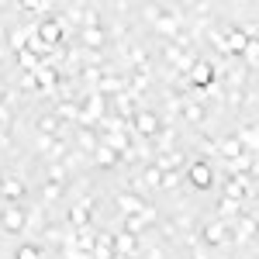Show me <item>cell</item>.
I'll use <instances>...</instances> for the list:
<instances>
[{
	"instance_id": "1",
	"label": "cell",
	"mask_w": 259,
	"mask_h": 259,
	"mask_svg": "<svg viewBox=\"0 0 259 259\" xmlns=\"http://www.w3.org/2000/svg\"><path fill=\"white\" fill-rule=\"evenodd\" d=\"M214 80H218V66L211 59H197L183 80V90H207V87H214Z\"/></svg>"
},
{
	"instance_id": "2",
	"label": "cell",
	"mask_w": 259,
	"mask_h": 259,
	"mask_svg": "<svg viewBox=\"0 0 259 259\" xmlns=\"http://www.w3.org/2000/svg\"><path fill=\"white\" fill-rule=\"evenodd\" d=\"M35 38L45 41L49 49H62L66 45V24H62V18H41L38 28H35Z\"/></svg>"
},
{
	"instance_id": "3",
	"label": "cell",
	"mask_w": 259,
	"mask_h": 259,
	"mask_svg": "<svg viewBox=\"0 0 259 259\" xmlns=\"http://www.w3.org/2000/svg\"><path fill=\"white\" fill-rule=\"evenodd\" d=\"M0 228H4V235H21L28 228V211L21 204H7L0 211Z\"/></svg>"
},
{
	"instance_id": "4",
	"label": "cell",
	"mask_w": 259,
	"mask_h": 259,
	"mask_svg": "<svg viewBox=\"0 0 259 259\" xmlns=\"http://www.w3.org/2000/svg\"><path fill=\"white\" fill-rule=\"evenodd\" d=\"M159 128H162V118L152 114V111H139V114L132 118V135H135V139H156Z\"/></svg>"
},
{
	"instance_id": "5",
	"label": "cell",
	"mask_w": 259,
	"mask_h": 259,
	"mask_svg": "<svg viewBox=\"0 0 259 259\" xmlns=\"http://www.w3.org/2000/svg\"><path fill=\"white\" fill-rule=\"evenodd\" d=\"M152 166L159 173H180V169H187V152L183 149H166V152H159L152 159Z\"/></svg>"
},
{
	"instance_id": "6",
	"label": "cell",
	"mask_w": 259,
	"mask_h": 259,
	"mask_svg": "<svg viewBox=\"0 0 259 259\" xmlns=\"http://www.w3.org/2000/svg\"><path fill=\"white\" fill-rule=\"evenodd\" d=\"M187 183L194 187V190H211V183H214V173H211V166L207 162H187Z\"/></svg>"
},
{
	"instance_id": "7",
	"label": "cell",
	"mask_w": 259,
	"mask_h": 259,
	"mask_svg": "<svg viewBox=\"0 0 259 259\" xmlns=\"http://www.w3.org/2000/svg\"><path fill=\"white\" fill-rule=\"evenodd\" d=\"M200 242H204V245H232V228H228V221H211V225H204Z\"/></svg>"
},
{
	"instance_id": "8",
	"label": "cell",
	"mask_w": 259,
	"mask_h": 259,
	"mask_svg": "<svg viewBox=\"0 0 259 259\" xmlns=\"http://www.w3.org/2000/svg\"><path fill=\"white\" fill-rule=\"evenodd\" d=\"M90 214H94V197H80L69 207L66 221H69V228H87L90 225Z\"/></svg>"
},
{
	"instance_id": "9",
	"label": "cell",
	"mask_w": 259,
	"mask_h": 259,
	"mask_svg": "<svg viewBox=\"0 0 259 259\" xmlns=\"http://www.w3.org/2000/svg\"><path fill=\"white\" fill-rule=\"evenodd\" d=\"M24 197V180L21 177H4L0 180V200L4 204H18Z\"/></svg>"
},
{
	"instance_id": "10",
	"label": "cell",
	"mask_w": 259,
	"mask_h": 259,
	"mask_svg": "<svg viewBox=\"0 0 259 259\" xmlns=\"http://www.w3.org/2000/svg\"><path fill=\"white\" fill-rule=\"evenodd\" d=\"M104 45H107V31H104V28H80V49L100 52Z\"/></svg>"
},
{
	"instance_id": "11",
	"label": "cell",
	"mask_w": 259,
	"mask_h": 259,
	"mask_svg": "<svg viewBox=\"0 0 259 259\" xmlns=\"http://www.w3.org/2000/svg\"><path fill=\"white\" fill-rule=\"evenodd\" d=\"M180 121H190L194 128H200L204 121H207V107L204 104H197V100H183V107H180Z\"/></svg>"
},
{
	"instance_id": "12",
	"label": "cell",
	"mask_w": 259,
	"mask_h": 259,
	"mask_svg": "<svg viewBox=\"0 0 259 259\" xmlns=\"http://www.w3.org/2000/svg\"><path fill=\"white\" fill-rule=\"evenodd\" d=\"M114 204H118L121 214H142V207H145V200L139 194H132V190H121L118 197H114Z\"/></svg>"
},
{
	"instance_id": "13",
	"label": "cell",
	"mask_w": 259,
	"mask_h": 259,
	"mask_svg": "<svg viewBox=\"0 0 259 259\" xmlns=\"http://www.w3.org/2000/svg\"><path fill=\"white\" fill-rule=\"evenodd\" d=\"M114 107H118V118L132 121L139 114V97H132L128 90H124V94H114Z\"/></svg>"
},
{
	"instance_id": "14",
	"label": "cell",
	"mask_w": 259,
	"mask_h": 259,
	"mask_svg": "<svg viewBox=\"0 0 259 259\" xmlns=\"http://www.w3.org/2000/svg\"><path fill=\"white\" fill-rule=\"evenodd\" d=\"M225 45H228V56H242L249 45V35L242 28H232V31H225Z\"/></svg>"
},
{
	"instance_id": "15",
	"label": "cell",
	"mask_w": 259,
	"mask_h": 259,
	"mask_svg": "<svg viewBox=\"0 0 259 259\" xmlns=\"http://www.w3.org/2000/svg\"><path fill=\"white\" fill-rule=\"evenodd\" d=\"M214 156H221V159L228 162V159H239V156H245V149L239 145V139L235 135H228V139H218V152Z\"/></svg>"
},
{
	"instance_id": "16",
	"label": "cell",
	"mask_w": 259,
	"mask_h": 259,
	"mask_svg": "<svg viewBox=\"0 0 259 259\" xmlns=\"http://www.w3.org/2000/svg\"><path fill=\"white\" fill-rule=\"evenodd\" d=\"M90 159H94V166H100V169H114V166L121 162V156L114 152V149H107V145H97V152H94Z\"/></svg>"
},
{
	"instance_id": "17",
	"label": "cell",
	"mask_w": 259,
	"mask_h": 259,
	"mask_svg": "<svg viewBox=\"0 0 259 259\" xmlns=\"http://www.w3.org/2000/svg\"><path fill=\"white\" fill-rule=\"evenodd\" d=\"M52 114L59 121H80V100H59Z\"/></svg>"
},
{
	"instance_id": "18",
	"label": "cell",
	"mask_w": 259,
	"mask_h": 259,
	"mask_svg": "<svg viewBox=\"0 0 259 259\" xmlns=\"http://www.w3.org/2000/svg\"><path fill=\"white\" fill-rule=\"evenodd\" d=\"M97 145H100L97 128H80V152H83V156H94Z\"/></svg>"
},
{
	"instance_id": "19",
	"label": "cell",
	"mask_w": 259,
	"mask_h": 259,
	"mask_svg": "<svg viewBox=\"0 0 259 259\" xmlns=\"http://www.w3.org/2000/svg\"><path fill=\"white\" fill-rule=\"evenodd\" d=\"M235 139H239V145L245 149V152H252V149H256V121H245Z\"/></svg>"
},
{
	"instance_id": "20",
	"label": "cell",
	"mask_w": 259,
	"mask_h": 259,
	"mask_svg": "<svg viewBox=\"0 0 259 259\" xmlns=\"http://www.w3.org/2000/svg\"><path fill=\"white\" fill-rule=\"evenodd\" d=\"M145 228H149V221L142 218V214H124V232H128V235L142 239V235H145Z\"/></svg>"
},
{
	"instance_id": "21",
	"label": "cell",
	"mask_w": 259,
	"mask_h": 259,
	"mask_svg": "<svg viewBox=\"0 0 259 259\" xmlns=\"http://www.w3.org/2000/svg\"><path fill=\"white\" fill-rule=\"evenodd\" d=\"M59 128H62V121L49 111V114H41L38 118V135H59Z\"/></svg>"
},
{
	"instance_id": "22",
	"label": "cell",
	"mask_w": 259,
	"mask_h": 259,
	"mask_svg": "<svg viewBox=\"0 0 259 259\" xmlns=\"http://www.w3.org/2000/svg\"><path fill=\"white\" fill-rule=\"evenodd\" d=\"M24 14H45V11H52V4L49 0H21L18 4Z\"/></svg>"
},
{
	"instance_id": "23",
	"label": "cell",
	"mask_w": 259,
	"mask_h": 259,
	"mask_svg": "<svg viewBox=\"0 0 259 259\" xmlns=\"http://www.w3.org/2000/svg\"><path fill=\"white\" fill-rule=\"evenodd\" d=\"M62 197V183H52V180H45V187H41V204H52V200Z\"/></svg>"
},
{
	"instance_id": "24",
	"label": "cell",
	"mask_w": 259,
	"mask_h": 259,
	"mask_svg": "<svg viewBox=\"0 0 259 259\" xmlns=\"http://www.w3.org/2000/svg\"><path fill=\"white\" fill-rule=\"evenodd\" d=\"M18 62H21V69H24V73H35V69L41 66V59L35 56V52H28V49H24V52H18Z\"/></svg>"
},
{
	"instance_id": "25",
	"label": "cell",
	"mask_w": 259,
	"mask_h": 259,
	"mask_svg": "<svg viewBox=\"0 0 259 259\" xmlns=\"http://www.w3.org/2000/svg\"><path fill=\"white\" fill-rule=\"evenodd\" d=\"M49 180H52V183H66V180H69V169H66L62 162H52V166H49Z\"/></svg>"
},
{
	"instance_id": "26",
	"label": "cell",
	"mask_w": 259,
	"mask_h": 259,
	"mask_svg": "<svg viewBox=\"0 0 259 259\" xmlns=\"http://www.w3.org/2000/svg\"><path fill=\"white\" fill-rule=\"evenodd\" d=\"M159 180H162V173L156 166H145V169H142V183H145V187H159Z\"/></svg>"
},
{
	"instance_id": "27",
	"label": "cell",
	"mask_w": 259,
	"mask_h": 259,
	"mask_svg": "<svg viewBox=\"0 0 259 259\" xmlns=\"http://www.w3.org/2000/svg\"><path fill=\"white\" fill-rule=\"evenodd\" d=\"M14 259H45V256H41V249H38V245H18Z\"/></svg>"
},
{
	"instance_id": "28",
	"label": "cell",
	"mask_w": 259,
	"mask_h": 259,
	"mask_svg": "<svg viewBox=\"0 0 259 259\" xmlns=\"http://www.w3.org/2000/svg\"><path fill=\"white\" fill-rule=\"evenodd\" d=\"M211 45L218 49L221 56H228V45H225V31H211Z\"/></svg>"
},
{
	"instance_id": "29",
	"label": "cell",
	"mask_w": 259,
	"mask_h": 259,
	"mask_svg": "<svg viewBox=\"0 0 259 259\" xmlns=\"http://www.w3.org/2000/svg\"><path fill=\"white\" fill-rule=\"evenodd\" d=\"M180 183V173H162V180H159V190H173Z\"/></svg>"
},
{
	"instance_id": "30",
	"label": "cell",
	"mask_w": 259,
	"mask_h": 259,
	"mask_svg": "<svg viewBox=\"0 0 259 259\" xmlns=\"http://www.w3.org/2000/svg\"><path fill=\"white\" fill-rule=\"evenodd\" d=\"M21 87H24V90H35V94H38V80H35V73H24V76H21Z\"/></svg>"
},
{
	"instance_id": "31",
	"label": "cell",
	"mask_w": 259,
	"mask_h": 259,
	"mask_svg": "<svg viewBox=\"0 0 259 259\" xmlns=\"http://www.w3.org/2000/svg\"><path fill=\"white\" fill-rule=\"evenodd\" d=\"M118 41H124V35H128V24H114V31H111Z\"/></svg>"
},
{
	"instance_id": "32",
	"label": "cell",
	"mask_w": 259,
	"mask_h": 259,
	"mask_svg": "<svg viewBox=\"0 0 259 259\" xmlns=\"http://www.w3.org/2000/svg\"><path fill=\"white\" fill-rule=\"evenodd\" d=\"M0 59H4V41H0Z\"/></svg>"
}]
</instances>
